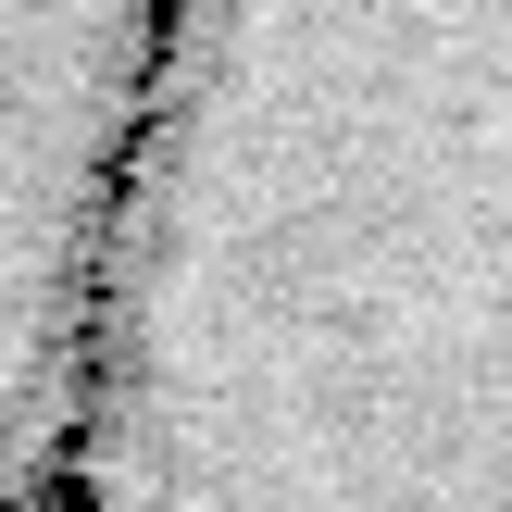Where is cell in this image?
<instances>
[{"label": "cell", "mask_w": 512, "mask_h": 512, "mask_svg": "<svg viewBox=\"0 0 512 512\" xmlns=\"http://www.w3.org/2000/svg\"><path fill=\"white\" fill-rule=\"evenodd\" d=\"M63 500L512 512V0H163Z\"/></svg>", "instance_id": "6da1fadb"}, {"label": "cell", "mask_w": 512, "mask_h": 512, "mask_svg": "<svg viewBox=\"0 0 512 512\" xmlns=\"http://www.w3.org/2000/svg\"><path fill=\"white\" fill-rule=\"evenodd\" d=\"M163 0H0V512L63 488Z\"/></svg>", "instance_id": "7a4b0ae2"}]
</instances>
